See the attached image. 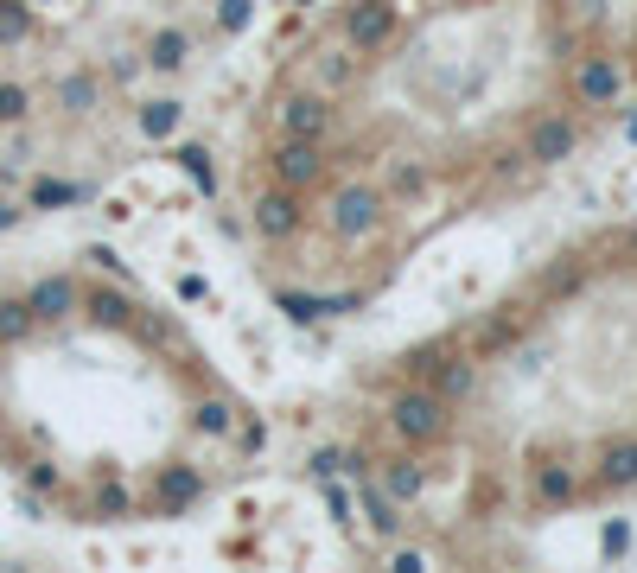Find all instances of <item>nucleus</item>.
Returning <instances> with one entry per match:
<instances>
[{
	"instance_id": "1",
	"label": "nucleus",
	"mask_w": 637,
	"mask_h": 573,
	"mask_svg": "<svg viewBox=\"0 0 637 573\" xmlns=\"http://www.w3.org/2000/svg\"><path fill=\"white\" fill-rule=\"evenodd\" d=\"M389 427L402 433V440L427 446V440H440V433H446V402H440L434 389H402L389 402Z\"/></svg>"
},
{
	"instance_id": "2",
	"label": "nucleus",
	"mask_w": 637,
	"mask_h": 573,
	"mask_svg": "<svg viewBox=\"0 0 637 573\" xmlns=\"http://www.w3.org/2000/svg\"><path fill=\"white\" fill-rule=\"evenodd\" d=\"M325 223H332V236H370L376 223H383V191L338 185V198L325 204Z\"/></svg>"
},
{
	"instance_id": "3",
	"label": "nucleus",
	"mask_w": 637,
	"mask_h": 573,
	"mask_svg": "<svg viewBox=\"0 0 637 573\" xmlns=\"http://www.w3.org/2000/svg\"><path fill=\"white\" fill-rule=\"evenodd\" d=\"M325 128H332L325 96H287L281 102V141H325Z\"/></svg>"
},
{
	"instance_id": "4",
	"label": "nucleus",
	"mask_w": 637,
	"mask_h": 573,
	"mask_svg": "<svg viewBox=\"0 0 637 573\" xmlns=\"http://www.w3.org/2000/svg\"><path fill=\"white\" fill-rule=\"evenodd\" d=\"M389 32H395V7H389V0H357L351 20H344V39H351L357 51H376Z\"/></svg>"
},
{
	"instance_id": "5",
	"label": "nucleus",
	"mask_w": 637,
	"mask_h": 573,
	"mask_svg": "<svg viewBox=\"0 0 637 573\" xmlns=\"http://www.w3.org/2000/svg\"><path fill=\"white\" fill-rule=\"evenodd\" d=\"M319 141H281L274 147V179H281L287 191H300V185H313L319 179Z\"/></svg>"
},
{
	"instance_id": "6",
	"label": "nucleus",
	"mask_w": 637,
	"mask_h": 573,
	"mask_svg": "<svg viewBox=\"0 0 637 573\" xmlns=\"http://www.w3.org/2000/svg\"><path fill=\"white\" fill-rule=\"evenodd\" d=\"M421 389H434L440 402H459L472 389V363L466 357H440V363H421Z\"/></svg>"
},
{
	"instance_id": "7",
	"label": "nucleus",
	"mask_w": 637,
	"mask_h": 573,
	"mask_svg": "<svg viewBox=\"0 0 637 573\" xmlns=\"http://www.w3.org/2000/svg\"><path fill=\"white\" fill-rule=\"evenodd\" d=\"M606 491H631L637 484V440H612L606 453H599V472H593Z\"/></svg>"
},
{
	"instance_id": "8",
	"label": "nucleus",
	"mask_w": 637,
	"mask_h": 573,
	"mask_svg": "<svg viewBox=\"0 0 637 573\" xmlns=\"http://www.w3.org/2000/svg\"><path fill=\"white\" fill-rule=\"evenodd\" d=\"M294 223H300V211H294V191H268V198L262 204H255V230H262V236H274V242H281V236H294Z\"/></svg>"
},
{
	"instance_id": "9",
	"label": "nucleus",
	"mask_w": 637,
	"mask_h": 573,
	"mask_svg": "<svg viewBox=\"0 0 637 573\" xmlns=\"http://www.w3.org/2000/svg\"><path fill=\"white\" fill-rule=\"evenodd\" d=\"M198 491H204V478L192 472V465H166L160 472V510L166 516H179L185 503H198Z\"/></svg>"
},
{
	"instance_id": "10",
	"label": "nucleus",
	"mask_w": 637,
	"mask_h": 573,
	"mask_svg": "<svg viewBox=\"0 0 637 573\" xmlns=\"http://www.w3.org/2000/svg\"><path fill=\"white\" fill-rule=\"evenodd\" d=\"M26 306H32V319H64V312L77 306V287L71 281H58V274H51V281H39L26 293Z\"/></svg>"
},
{
	"instance_id": "11",
	"label": "nucleus",
	"mask_w": 637,
	"mask_h": 573,
	"mask_svg": "<svg viewBox=\"0 0 637 573\" xmlns=\"http://www.w3.org/2000/svg\"><path fill=\"white\" fill-rule=\"evenodd\" d=\"M574 83H580V96L612 102V96H618V64H612V58H587V64L574 71Z\"/></svg>"
},
{
	"instance_id": "12",
	"label": "nucleus",
	"mask_w": 637,
	"mask_h": 573,
	"mask_svg": "<svg viewBox=\"0 0 637 573\" xmlns=\"http://www.w3.org/2000/svg\"><path fill=\"white\" fill-rule=\"evenodd\" d=\"M529 484H536V497H542V503H574V472H567L561 459H542Z\"/></svg>"
},
{
	"instance_id": "13",
	"label": "nucleus",
	"mask_w": 637,
	"mask_h": 573,
	"mask_svg": "<svg viewBox=\"0 0 637 573\" xmlns=\"http://www.w3.org/2000/svg\"><path fill=\"white\" fill-rule=\"evenodd\" d=\"M529 153H536V160H567V153H574V128H567V121H542V128L529 134Z\"/></svg>"
},
{
	"instance_id": "14",
	"label": "nucleus",
	"mask_w": 637,
	"mask_h": 573,
	"mask_svg": "<svg viewBox=\"0 0 637 573\" xmlns=\"http://www.w3.org/2000/svg\"><path fill=\"white\" fill-rule=\"evenodd\" d=\"M383 484H389V497L408 503V497L427 491V465H421V459H389V478H383Z\"/></svg>"
},
{
	"instance_id": "15",
	"label": "nucleus",
	"mask_w": 637,
	"mask_h": 573,
	"mask_svg": "<svg viewBox=\"0 0 637 573\" xmlns=\"http://www.w3.org/2000/svg\"><path fill=\"white\" fill-rule=\"evenodd\" d=\"M179 102H147V109H141V134H147V141H172V134H179Z\"/></svg>"
},
{
	"instance_id": "16",
	"label": "nucleus",
	"mask_w": 637,
	"mask_h": 573,
	"mask_svg": "<svg viewBox=\"0 0 637 573\" xmlns=\"http://www.w3.org/2000/svg\"><path fill=\"white\" fill-rule=\"evenodd\" d=\"M32 32V7L26 0H0V45H20Z\"/></svg>"
},
{
	"instance_id": "17",
	"label": "nucleus",
	"mask_w": 637,
	"mask_h": 573,
	"mask_svg": "<svg viewBox=\"0 0 637 573\" xmlns=\"http://www.w3.org/2000/svg\"><path fill=\"white\" fill-rule=\"evenodd\" d=\"M179 166L192 172V185L204 191V198L217 191V172H211V153H204V147H192V141H185V147H179Z\"/></svg>"
},
{
	"instance_id": "18",
	"label": "nucleus",
	"mask_w": 637,
	"mask_h": 573,
	"mask_svg": "<svg viewBox=\"0 0 637 573\" xmlns=\"http://www.w3.org/2000/svg\"><path fill=\"white\" fill-rule=\"evenodd\" d=\"M90 312H96V325H128L134 319V306L122 300V293H109V287L90 293Z\"/></svg>"
},
{
	"instance_id": "19",
	"label": "nucleus",
	"mask_w": 637,
	"mask_h": 573,
	"mask_svg": "<svg viewBox=\"0 0 637 573\" xmlns=\"http://www.w3.org/2000/svg\"><path fill=\"white\" fill-rule=\"evenodd\" d=\"M185 51H192V45H185V32H160V39H153V51H147V58L160 64V71H179V64H185Z\"/></svg>"
},
{
	"instance_id": "20",
	"label": "nucleus",
	"mask_w": 637,
	"mask_h": 573,
	"mask_svg": "<svg viewBox=\"0 0 637 573\" xmlns=\"http://www.w3.org/2000/svg\"><path fill=\"white\" fill-rule=\"evenodd\" d=\"M26 332H32V306L26 300H0V344L26 338Z\"/></svg>"
},
{
	"instance_id": "21",
	"label": "nucleus",
	"mask_w": 637,
	"mask_h": 573,
	"mask_svg": "<svg viewBox=\"0 0 637 573\" xmlns=\"http://www.w3.org/2000/svg\"><path fill=\"white\" fill-rule=\"evenodd\" d=\"M364 510H370L376 535H395V523H402V516H395V497H389V491H364Z\"/></svg>"
},
{
	"instance_id": "22",
	"label": "nucleus",
	"mask_w": 637,
	"mask_h": 573,
	"mask_svg": "<svg viewBox=\"0 0 637 573\" xmlns=\"http://www.w3.org/2000/svg\"><path fill=\"white\" fill-rule=\"evenodd\" d=\"M83 198V185H64V179H39V185H32V204H45V211H51V204H77Z\"/></svg>"
},
{
	"instance_id": "23",
	"label": "nucleus",
	"mask_w": 637,
	"mask_h": 573,
	"mask_svg": "<svg viewBox=\"0 0 637 573\" xmlns=\"http://www.w3.org/2000/svg\"><path fill=\"white\" fill-rule=\"evenodd\" d=\"M230 421H236V408H230V402H204V408L192 414V427H198V433H230Z\"/></svg>"
},
{
	"instance_id": "24",
	"label": "nucleus",
	"mask_w": 637,
	"mask_h": 573,
	"mask_svg": "<svg viewBox=\"0 0 637 573\" xmlns=\"http://www.w3.org/2000/svg\"><path fill=\"white\" fill-rule=\"evenodd\" d=\"M625 548H631V523H625V516H612L606 535H599V554H606V561H625Z\"/></svg>"
},
{
	"instance_id": "25",
	"label": "nucleus",
	"mask_w": 637,
	"mask_h": 573,
	"mask_svg": "<svg viewBox=\"0 0 637 573\" xmlns=\"http://www.w3.org/2000/svg\"><path fill=\"white\" fill-rule=\"evenodd\" d=\"M255 20V0H217V26L223 32H243Z\"/></svg>"
},
{
	"instance_id": "26",
	"label": "nucleus",
	"mask_w": 637,
	"mask_h": 573,
	"mask_svg": "<svg viewBox=\"0 0 637 573\" xmlns=\"http://www.w3.org/2000/svg\"><path fill=\"white\" fill-rule=\"evenodd\" d=\"M26 115V90L20 83H0V121H20Z\"/></svg>"
},
{
	"instance_id": "27",
	"label": "nucleus",
	"mask_w": 637,
	"mask_h": 573,
	"mask_svg": "<svg viewBox=\"0 0 637 573\" xmlns=\"http://www.w3.org/2000/svg\"><path fill=\"white\" fill-rule=\"evenodd\" d=\"M58 96L71 102V109H90V96H96V90H90V77H64V83H58Z\"/></svg>"
},
{
	"instance_id": "28",
	"label": "nucleus",
	"mask_w": 637,
	"mask_h": 573,
	"mask_svg": "<svg viewBox=\"0 0 637 573\" xmlns=\"http://www.w3.org/2000/svg\"><path fill=\"white\" fill-rule=\"evenodd\" d=\"M332 472H351V453H319L313 459V478H332Z\"/></svg>"
},
{
	"instance_id": "29",
	"label": "nucleus",
	"mask_w": 637,
	"mask_h": 573,
	"mask_svg": "<svg viewBox=\"0 0 637 573\" xmlns=\"http://www.w3.org/2000/svg\"><path fill=\"white\" fill-rule=\"evenodd\" d=\"M325 503H332V516H338V523L351 516V491H344V484H332V478H325Z\"/></svg>"
},
{
	"instance_id": "30",
	"label": "nucleus",
	"mask_w": 637,
	"mask_h": 573,
	"mask_svg": "<svg viewBox=\"0 0 637 573\" xmlns=\"http://www.w3.org/2000/svg\"><path fill=\"white\" fill-rule=\"evenodd\" d=\"M96 503H102V516H122V510H128V497H122V491H102Z\"/></svg>"
},
{
	"instance_id": "31",
	"label": "nucleus",
	"mask_w": 637,
	"mask_h": 573,
	"mask_svg": "<svg viewBox=\"0 0 637 573\" xmlns=\"http://www.w3.org/2000/svg\"><path fill=\"white\" fill-rule=\"evenodd\" d=\"M13 217H20V211H13V204H0V230H13Z\"/></svg>"
},
{
	"instance_id": "32",
	"label": "nucleus",
	"mask_w": 637,
	"mask_h": 573,
	"mask_svg": "<svg viewBox=\"0 0 637 573\" xmlns=\"http://www.w3.org/2000/svg\"><path fill=\"white\" fill-rule=\"evenodd\" d=\"M631 141H637V121H631Z\"/></svg>"
}]
</instances>
